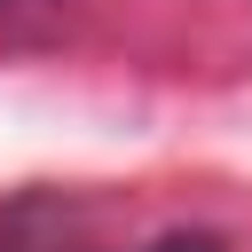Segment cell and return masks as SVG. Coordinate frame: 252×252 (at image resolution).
Listing matches in <instances>:
<instances>
[{"instance_id": "1", "label": "cell", "mask_w": 252, "mask_h": 252, "mask_svg": "<svg viewBox=\"0 0 252 252\" xmlns=\"http://www.w3.org/2000/svg\"><path fill=\"white\" fill-rule=\"evenodd\" d=\"M150 252H220L213 236H165V244H150Z\"/></svg>"}]
</instances>
